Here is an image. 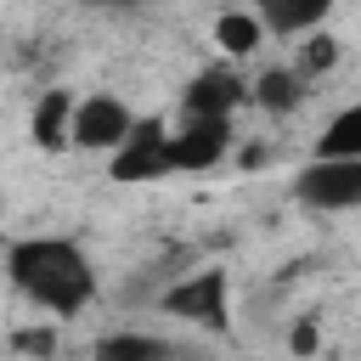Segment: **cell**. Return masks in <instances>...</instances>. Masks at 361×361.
Returning a JSON list of instances; mask_svg holds the SVG:
<instances>
[{"mask_svg":"<svg viewBox=\"0 0 361 361\" xmlns=\"http://www.w3.org/2000/svg\"><path fill=\"white\" fill-rule=\"evenodd\" d=\"M293 361H316V355H293Z\"/></svg>","mask_w":361,"mask_h":361,"instance_id":"18","label":"cell"},{"mask_svg":"<svg viewBox=\"0 0 361 361\" xmlns=\"http://www.w3.org/2000/svg\"><path fill=\"white\" fill-rule=\"evenodd\" d=\"M254 102H259L265 113H293V107L305 102V73H293V68H271V73H259Z\"/></svg>","mask_w":361,"mask_h":361,"instance_id":"11","label":"cell"},{"mask_svg":"<svg viewBox=\"0 0 361 361\" xmlns=\"http://www.w3.org/2000/svg\"><path fill=\"white\" fill-rule=\"evenodd\" d=\"M73 113H79V102H73L68 90H45L39 107H34V141H39L45 152L73 147Z\"/></svg>","mask_w":361,"mask_h":361,"instance_id":"9","label":"cell"},{"mask_svg":"<svg viewBox=\"0 0 361 361\" xmlns=\"http://www.w3.org/2000/svg\"><path fill=\"white\" fill-rule=\"evenodd\" d=\"M316 350H322L316 322H299V327H293V355H316Z\"/></svg>","mask_w":361,"mask_h":361,"instance_id":"16","label":"cell"},{"mask_svg":"<svg viewBox=\"0 0 361 361\" xmlns=\"http://www.w3.org/2000/svg\"><path fill=\"white\" fill-rule=\"evenodd\" d=\"M164 305L197 327H226V271H197L164 293Z\"/></svg>","mask_w":361,"mask_h":361,"instance_id":"6","label":"cell"},{"mask_svg":"<svg viewBox=\"0 0 361 361\" xmlns=\"http://www.w3.org/2000/svg\"><path fill=\"white\" fill-rule=\"evenodd\" d=\"M333 6H338V0H254L259 23H265L271 34H316Z\"/></svg>","mask_w":361,"mask_h":361,"instance_id":"8","label":"cell"},{"mask_svg":"<svg viewBox=\"0 0 361 361\" xmlns=\"http://www.w3.org/2000/svg\"><path fill=\"white\" fill-rule=\"evenodd\" d=\"M90 361H169V344L152 338V333H107Z\"/></svg>","mask_w":361,"mask_h":361,"instance_id":"10","label":"cell"},{"mask_svg":"<svg viewBox=\"0 0 361 361\" xmlns=\"http://www.w3.org/2000/svg\"><path fill=\"white\" fill-rule=\"evenodd\" d=\"M6 271H11L17 293H28L51 316H79L96 299V271H90L85 248L68 237H17L6 254Z\"/></svg>","mask_w":361,"mask_h":361,"instance_id":"1","label":"cell"},{"mask_svg":"<svg viewBox=\"0 0 361 361\" xmlns=\"http://www.w3.org/2000/svg\"><path fill=\"white\" fill-rule=\"evenodd\" d=\"M305 209H355L361 203V158H316L293 180Z\"/></svg>","mask_w":361,"mask_h":361,"instance_id":"2","label":"cell"},{"mask_svg":"<svg viewBox=\"0 0 361 361\" xmlns=\"http://www.w3.org/2000/svg\"><path fill=\"white\" fill-rule=\"evenodd\" d=\"M226 147H231V118H186L180 130H169L175 169H209L226 158Z\"/></svg>","mask_w":361,"mask_h":361,"instance_id":"5","label":"cell"},{"mask_svg":"<svg viewBox=\"0 0 361 361\" xmlns=\"http://www.w3.org/2000/svg\"><path fill=\"white\" fill-rule=\"evenodd\" d=\"M135 118L118 96H85L79 113H73V147H90V152H118L130 141Z\"/></svg>","mask_w":361,"mask_h":361,"instance_id":"4","label":"cell"},{"mask_svg":"<svg viewBox=\"0 0 361 361\" xmlns=\"http://www.w3.org/2000/svg\"><path fill=\"white\" fill-rule=\"evenodd\" d=\"M322 158H361V102L322 130Z\"/></svg>","mask_w":361,"mask_h":361,"instance_id":"13","label":"cell"},{"mask_svg":"<svg viewBox=\"0 0 361 361\" xmlns=\"http://www.w3.org/2000/svg\"><path fill=\"white\" fill-rule=\"evenodd\" d=\"M214 39L226 45V56H248L259 39H265V23H259V11L248 17V11H226L220 23H214Z\"/></svg>","mask_w":361,"mask_h":361,"instance_id":"12","label":"cell"},{"mask_svg":"<svg viewBox=\"0 0 361 361\" xmlns=\"http://www.w3.org/2000/svg\"><path fill=\"white\" fill-rule=\"evenodd\" d=\"M333 62H338V39H333V34H322V28H316V34H310V39H305V51H299V73H305V79H310V73H327V68H333Z\"/></svg>","mask_w":361,"mask_h":361,"instance_id":"14","label":"cell"},{"mask_svg":"<svg viewBox=\"0 0 361 361\" xmlns=\"http://www.w3.org/2000/svg\"><path fill=\"white\" fill-rule=\"evenodd\" d=\"M169 124L164 118H135L130 141L113 152V180H152V175H169Z\"/></svg>","mask_w":361,"mask_h":361,"instance_id":"3","label":"cell"},{"mask_svg":"<svg viewBox=\"0 0 361 361\" xmlns=\"http://www.w3.org/2000/svg\"><path fill=\"white\" fill-rule=\"evenodd\" d=\"M237 102H243V79H237L231 68H203V73L186 85V96H180L186 118H231Z\"/></svg>","mask_w":361,"mask_h":361,"instance_id":"7","label":"cell"},{"mask_svg":"<svg viewBox=\"0 0 361 361\" xmlns=\"http://www.w3.org/2000/svg\"><path fill=\"white\" fill-rule=\"evenodd\" d=\"M11 350H28V355H51V350H56V333H51V327H17V333H11Z\"/></svg>","mask_w":361,"mask_h":361,"instance_id":"15","label":"cell"},{"mask_svg":"<svg viewBox=\"0 0 361 361\" xmlns=\"http://www.w3.org/2000/svg\"><path fill=\"white\" fill-rule=\"evenodd\" d=\"M85 6H124V0H85Z\"/></svg>","mask_w":361,"mask_h":361,"instance_id":"17","label":"cell"}]
</instances>
